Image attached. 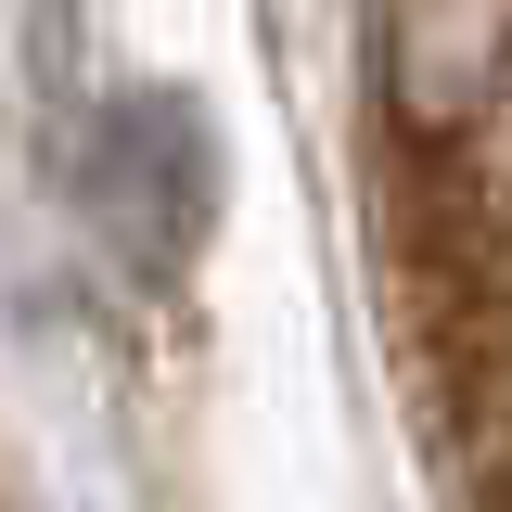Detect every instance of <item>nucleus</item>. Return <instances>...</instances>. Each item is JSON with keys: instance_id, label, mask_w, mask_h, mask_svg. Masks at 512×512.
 Wrapping results in <instances>:
<instances>
[{"instance_id": "f257e3e1", "label": "nucleus", "mask_w": 512, "mask_h": 512, "mask_svg": "<svg viewBox=\"0 0 512 512\" xmlns=\"http://www.w3.org/2000/svg\"><path fill=\"white\" fill-rule=\"evenodd\" d=\"M500 90V0H384V128L397 154H474Z\"/></svg>"}, {"instance_id": "f03ea898", "label": "nucleus", "mask_w": 512, "mask_h": 512, "mask_svg": "<svg viewBox=\"0 0 512 512\" xmlns=\"http://www.w3.org/2000/svg\"><path fill=\"white\" fill-rule=\"evenodd\" d=\"M90 218L167 282L192 256V231H205V141H192L180 116H116L103 154H90Z\"/></svg>"}]
</instances>
